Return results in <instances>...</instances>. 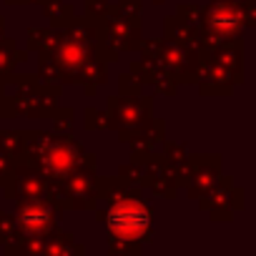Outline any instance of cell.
<instances>
[{"mask_svg": "<svg viewBox=\"0 0 256 256\" xmlns=\"http://www.w3.org/2000/svg\"><path fill=\"white\" fill-rule=\"evenodd\" d=\"M108 226L118 238H141L151 226V214L136 201H126L108 214Z\"/></svg>", "mask_w": 256, "mask_h": 256, "instance_id": "cell-1", "label": "cell"}, {"mask_svg": "<svg viewBox=\"0 0 256 256\" xmlns=\"http://www.w3.org/2000/svg\"><path fill=\"white\" fill-rule=\"evenodd\" d=\"M20 224L28 228H40L43 224H48V211H43L40 206H28L20 216Z\"/></svg>", "mask_w": 256, "mask_h": 256, "instance_id": "cell-2", "label": "cell"}, {"mask_svg": "<svg viewBox=\"0 0 256 256\" xmlns=\"http://www.w3.org/2000/svg\"><path fill=\"white\" fill-rule=\"evenodd\" d=\"M234 26H236V18H234V16H228V13H218V16H216V13H214V28L228 33Z\"/></svg>", "mask_w": 256, "mask_h": 256, "instance_id": "cell-3", "label": "cell"}]
</instances>
